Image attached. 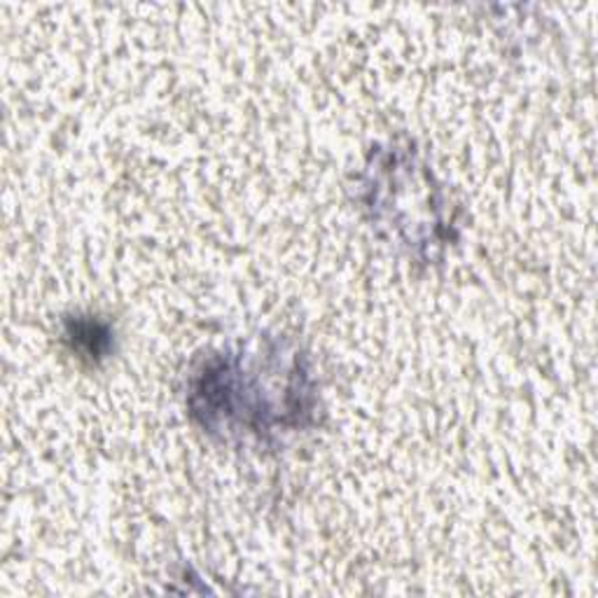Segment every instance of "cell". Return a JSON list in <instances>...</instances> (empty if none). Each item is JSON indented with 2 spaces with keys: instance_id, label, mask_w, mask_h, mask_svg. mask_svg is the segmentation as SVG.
<instances>
[{
  "instance_id": "6da1fadb",
  "label": "cell",
  "mask_w": 598,
  "mask_h": 598,
  "mask_svg": "<svg viewBox=\"0 0 598 598\" xmlns=\"http://www.w3.org/2000/svg\"><path fill=\"white\" fill-rule=\"evenodd\" d=\"M66 337L72 343V351L82 353V358L99 360L111 349L113 335L108 325L89 316H78L66 320Z\"/></svg>"
}]
</instances>
